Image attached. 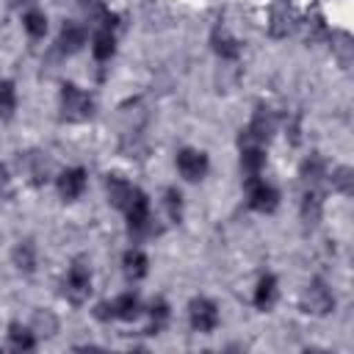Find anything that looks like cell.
Returning a JSON list of instances; mask_svg holds the SVG:
<instances>
[{
  "instance_id": "ffe728a7",
  "label": "cell",
  "mask_w": 354,
  "mask_h": 354,
  "mask_svg": "<svg viewBox=\"0 0 354 354\" xmlns=\"http://www.w3.org/2000/svg\"><path fill=\"white\" fill-rule=\"evenodd\" d=\"M166 321H169V304L163 299H155L149 304V326H147V335H158Z\"/></svg>"
},
{
  "instance_id": "d6986e66",
  "label": "cell",
  "mask_w": 354,
  "mask_h": 354,
  "mask_svg": "<svg viewBox=\"0 0 354 354\" xmlns=\"http://www.w3.org/2000/svg\"><path fill=\"white\" fill-rule=\"evenodd\" d=\"M14 266L25 274H30L36 268V246L30 241H19L14 249Z\"/></svg>"
},
{
  "instance_id": "e0dca14e",
  "label": "cell",
  "mask_w": 354,
  "mask_h": 354,
  "mask_svg": "<svg viewBox=\"0 0 354 354\" xmlns=\"http://www.w3.org/2000/svg\"><path fill=\"white\" fill-rule=\"evenodd\" d=\"M266 166V149L257 147V144H246L241 149V169L249 174V177H257Z\"/></svg>"
},
{
  "instance_id": "8fae6325",
  "label": "cell",
  "mask_w": 354,
  "mask_h": 354,
  "mask_svg": "<svg viewBox=\"0 0 354 354\" xmlns=\"http://www.w3.org/2000/svg\"><path fill=\"white\" fill-rule=\"evenodd\" d=\"M83 44H86V28H83L80 22H64L61 36H58V50L66 53V55H72V53H77Z\"/></svg>"
},
{
  "instance_id": "52a82bcc",
  "label": "cell",
  "mask_w": 354,
  "mask_h": 354,
  "mask_svg": "<svg viewBox=\"0 0 354 354\" xmlns=\"http://www.w3.org/2000/svg\"><path fill=\"white\" fill-rule=\"evenodd\" d=\"M271 133H274V116H271V111L268 108H257L254 116H252V122H249V127L241 133V147H246V144L263 147V144H268Z\"/></svg>"
},
{
  "instance_id": "484cf974",
  "label": "cell",
  "mask_w": 354,
  "mask_h": 354,
  "mask_svg": "<svg viewBox=\"0 0 354 354\" xmlns=\"http://www.w3.org/2000/svg\"><path fill=\"white\" fill-rule=\"evenodd\" d=\"M3 180H6V169L0 166V183H3Z\"/></svg>"
},
{
  "instance_id": "6da1fadb",
  "label": "cell",
  "mask_w": 354,
  "mask_h": 354,
  "mask_svg": "<svg viewBox=\"0 0 354 354\" xmlns=\"http://www.w3.org/2000/svg\"><path fill=\"white\" fill-rule=\"evenodd\" d=\"M94 113V100L75 83L61 86V116L66 122H86Z\"/></svg>"
},
{
  "instance_id": "30bf717a",
  "label": "cell",
  "mask_w": 354,
  "mask_h": 354,
  "mask_svg": "<svg viewBox=\"0 0 354 354\" xmlns=\"http://www.w3.org/2000/svg\"><path fill=\"white\" fill-rule=\"evenodd\" d=\"M86 169H80V166H75V169H66L61 177H58V194L66 199V202H72V199H77L83 191H86Z\"/></svg>"
},
{
  "instance_id": "5bb4252c",
  "label": "cell",
  "mask_w": 354,
  "mask_h": 354,
  "mask_svg": "<svg viewBox=\"0 0 354 354\" xmlns=\"http://www.w3.org/2000/svg\"><path fill=\"white\" fill-rule=\"evenodd\" d=\"M210 44H213L216 55H218V58H224V61H235V58L241 55V41H238V39H232L224 28H216V30H213Z\"/></svg>"
},
{
  "instance_id": "9c48e42d",
  "label": "cell",
  "mask_w": 354,
  "mask_h": 354,
  "mask_svg": "<svg viewBox=\"0 0 354 354\" xmlns=\"http://www.w3.org/2000/svg\"><path fill=\"white\" fill-rule=\"evenodd\" d=\"M301 307L304 313H315V315H326L332 307H335V299L329 293V288L321 282V279H313L301 296Z\"/></svg>"
},
{
  "instance_id": "3957f363",
  "label": "cell",
  "mask_w": 354,
  "mask_h": 354,
  "mask_svg": "<svg viewBox=\"0 0 354 354\" xmlns=\"http://www.w3.org/2000/svg\"><path fill=\"white\" fill-rule=\"evenodd\" d=\"M141 313H144V304L136 293H122L113 301L97 307V315L102 321H136Z\"/></svg>"
},
{
  "instance_id": "cb8c5ba5",
  "label": "cell",
  "mask_w": 354,
  "mask_h": 354,
  "mask_svg": "<svg viewBox=\"0 0 354 354\" xmlns=\"http://www.w3.org/2000/svg\"><path fill=\"white\" fill-rule=\"evenodd\" d=\"M166 210H169V218L171 221H180L183 218V194L177 188H166Z\"/></svg>"
},
{
  "instance_id": "44dd1931",
  "label": "cell",
  "mask_w": 354,
  "mask_h": 354,
  "mask_svg": "<svg viewBox=\"0 0 354 354\" xmlns=\"http://www.w3.org/2000/svg\"><path fill=\"white\" fill-rule=\"evenodd\" d=\"M8 340H11V346L19 348V351H30V348L36 346L33 332H30L28 326H22V324H11V326H8Z\"/></svg>"
},
{
  "instance_id": "7c38bea8",
  "label": "cell",
  "mask_w": 354,
  "mask_h": 354,
  "mask_svg": "<svg viewBox=\"0 0 354 354\" xmlns=\"http://www.w3.org/2000/svg\"><path fill=\"white\" fill-rule=\"evenodd\" d=\"M122 271H124V277L127 279H144L147 277V271H149V260H147V254L141 252V249H127L124 254H122Z\"/></svg>"
},
{
  "instance_id": "d4e9b609",
  "label": "cell",
  "mask_w": 354,
  "mask_h": 354,
  "mask_svg": "<svg viewBox=\"0 0 354 354\" xmlns=\"http://www.w3.org/2000/svg\"><path fill=\"white\" fill-rule=\"evenodd\" d=\"M332 185H335L337 191H343V194H351V169L340 166V169L332 174Z\"/></svg>"
},
{
  "instance_id": "ac0fdd59",
  "label": "cell",
  "mask_w": 354,
  "mask_h": 354,
  "mask_svg": "<svg viewBox=\"0 0 354 354\" xmlns=\"http://www.w3.org/2000/svg\"><path fill=\"white\" fill-rule=\"evenodd\" d=\"M324 171H326V166H324V160L318 155H310L301 163V180L307 183V188H318V183L324 180Z\"/></svg>"
},
{
  "instance_id": "8992f818",
  "label": "cell",
  "mask_w": 354,
  "mask_h": 354,
  "mask_svg": "<svg viewBox=\"0 0 354 354\" xmlns=\"http://www.w3.org/2000/svg\"><path fill=\"white\" fill-rule=\"evenodd\" d=\"M188 321H191V329L194 332H202V335H210L216 326H218V307L216 301L199 296L188 304Z\"/></svg>"
},
{
  "instance_id": "7a4b0ae2",
  "label": "cell",
  "mask_w": 354,
  "mask_h": 354,
  "mask_svg": "<svg viewBox=\"0 0 354 354\" xmlns=\"http://www.w3.org/2000/svg\"><path fill=\"white\" fill-rule=\"evenodd\" d=\"M124 216H127V227L133 235H147L152 230V210H149V196L136 188L130 202L124 205Z\"/></svg>"
},
{
  "instance_id": "9a60e30c",
  "label": "cell",
  "mask_w": 354,
  "mask_h": 354,
  "mask_svg": "<svg viewBox=\"0 0 354 354\" xmlns=\"http://www.w3.org/2000/svg\"><path fill=\"white\" fill-rule=\"evenodd\" d=\"M113 53H116V36H113V30H111V28H100V30L94 33L91 55L102 64V61H111V58H113Z\"/></svg>"
},
{
  "instance_id": "ba28073f",
  "label": "cell",
  "mask_w": 354,
  "mask_h": 354,
  "mask_svg": "<svg viewBox=\"0 0 354 354\" xmlns=\"http://www.w3.org/2000/svg\"><path fill=\"white\" fill-rule=\"evenodd\" d=\"M207 169H210V160H207V155H205L202 149L185 147V149L177 152V171H180L185 180L196 183V180H202V177L207 174Z\"/></svg>"
},
{
  "instance_id": "603a6c76",
  "label": "cell",
  "mask_w": 354,
  "mask_h": 354,
  "mask_svg": "<svg viewBox=\"0 0 354 354\" xmlns=\"http://www.w3.org/2000/svg\"><path fill=\"white\" fill-rule=\"evenodd\" d=\"M22 25H25V30H28L33 39H41V36L47 33V17H44L39 8H30V11L22 17Z\"/></svg>"
},
{
  "instance_id": "5b68a950",
  "label": "cell",
  "mask_w": 354,
  "mask_h": 354,
  "mask_svg": "<svg viewBox=\"0 0 354 354\" xmlns=\"http://www.w3.org/2000/svg\"><path fill=\"white\" fill-rule=\"evenodd\" d=\"M246 196H249V207L257 213H274L279 205V191L271 183L260 180V174L246 180Z\"/></svg>"
},
{
  "instance_id": "4fadbf2b",
  "label": "cell",
  "mask_w": 354,
  "mask_h": 354,
  "mask_svg": "<svg viewBox=\"0 0 354 354\" xmlns=\"http://www.w3.org/2000/svg\"><path fill=\"white\" fill-rule=\"evenodd\" d=\"M105 188H108V202H111L113 207H119V210H124V205L130 202V196H133V191H136V185H130L127 180H122V177H116V174H108Z\"/></svg>"
},
{
  "instance_id": "7402d4cb",
  "label": "cell",
  "mask_w": 354,
  "mask_h": 354,
  "mask_svg": "<svg viewBox=\"0 0 354 354\" xmlns=\"http://www.w3.org/2000/svg\"><path fill=\"white\" fill-rule=\"evenodd\" d=\"M17 108V88L11 80H0V119H11Z\"/></svg>"
},
{
  "instance_id": "2e32d148",
  "label": "cell",
  "mask_w": 354,
  "mask_h": 354,
  "mask_svg": "<svg viewBox=\"0 0 354 354\" xmlns=\"http://www.w3.org/2000/svg\"><path fill=\"white\" fill-rule=\"evenodd\" d=\"M252 301H254V307L263 310V313L277 301V277H274V274H263V277H260Z\"/></svg>"
},
{
  "instance_id": "277c9868",
  "label": "cell",
  "mask_w": 354,
  "mask_h": 354,
  "mask_svg": "<svg viewBox=\"0 0 354 354\" xmlns=\"http://www.w3.org/2000/svg\"><path fill=\"white\" fill-rule=\"evenodd\" d=\"M64 293L72 304H83L91 293V268L83 260H75L66 271V282H64Z\"/></svg>"
}]
</instances>
